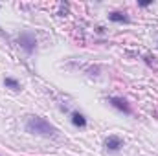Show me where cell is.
<instances>
[{"mask_svg": "<svg viewBox=\"0 0 158 156\" xmlns=\"http://www.w3.org/2000/svg\"><path fill=\"white\" fill-rule=\"evenodd\" d=\"M24 129H26V132L35 134V136H44V138H57L59 136V130L48 119L40 116H28Z\"/></svg>", "mask_w": 158, "mask_h": 156, "instance_id": "1", "label": "cell"}, {"mask_svg": "<svg viewBox=\"0 0 158 156\" xmlns=\"http://www.w3.org/2000/svg\"><path fill=\"white\" fill-rule=\"evenodd\" d=\"M17 42L26 51V55H31L37 50V39H35V35L31 31H20L19 37H17Z\"/></svg>", "mask_w": 158, "mask_h": 156, "instance_id": "2", "label": "cell"}, {"mask_svg": "<svg viewBox=\"0 0 158 156\" xmlns=\"http://www.w3.org/2000/svg\"><path fill=\"white\" fill-rule=\"evenodd\" d=\"M107 101H109V105H110V107H114V109L119 110V112H123V114H127V116H131V114H132V107L129 105V101H127V99H123V97H109Z\"/></svg>", "mask_w": 158, "mask_h": 156, "instance_id": "3", "label": "cell"}, {"mask_svg": "<svg viewBox=\"0 0 158 156\" xmlns=\"http://www.w3.org/2000/svg\"><path fill=\"white\" fill-rule=\"evenodd\" d=\"M105 149L109 151V153H119L121 151V147H123V140L119 138V136H116V134H110L107 140H105Z\"/></svg>", "mask_w": 158, "mask_h": 156, "instance_id": "4", "label": "cell"}, {"mask_svg": "<svg viewBox=\"0 0 158 156\" xmlns=\"http://www.w3.org/2000/svg\"><path fill=\"white\" fill-rule=\"evenodd\" d=\"M70 121H72V125H74V127H77V129H85V127L88 125V121H86L85 114H81L79 110L70 112Z\"/></svg>", "mask_w": 158, "mask_h": 156, "instance_id": "5", "label": "cell"}, {"mask_svg": "<svg viewBox=\"0 0 158 156\" xmlns=\"http://www.w3.org/2000/svg\"><path fill=\"white\" fill-rule=\"evenodd\" d=\"M109 20L110 22H116V24H129L131 22V18L123 11H110L109 13Z\"/></svg>", "mask_w": 158, "mask_h": 156, "instance_id": "6", "label": "cell"}, {"mask_svg": "<svg viewBox=\"0 0 158 156\" xmlns=\"http://www.w3.org/2000/svg\"><path fill=\"white\" fill-rule=\"evenodd\" d=\"M4 84H6V88H11V90H15V92H19V90L22 88L20 83H19L15 77H6L4 79Z\"/></svg>", "mask_w": 158, "mask_h": 156, "instance_id": "7", "label": "cell"}, {"mask_svg": "<svg viewBox=\"0 0 158 156\" xmlns=\"http://www.w3.org/2000/svg\"><path fill=\"white\" fill-rule=\"evenodd\" d=\"M138 6L140 7H149V6H153V0H142V2H138Z\"/></svg>", "mask_w": 158, "mask_h": 156, "instance_id": "8", "label": "cell"}, {"mask_svg": "<svg viewBox=\"0 0 158 156\" xmlns=\"http://www.w3.org/2000/svg\"><path fill=\"white\" fill-rule=\"evenodd\" d=\"M96 33H98V35H103V33H105V28H103V26H96Z\"/></svg>", "mask_w": 158, "mask_h": 156, "instance_id": "9", "label": "cell"}]
</instances>
